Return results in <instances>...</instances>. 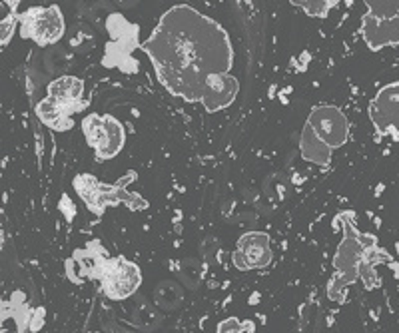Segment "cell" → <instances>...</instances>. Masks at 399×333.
<instances>
[{"label": "cell", "instance_id": "cell-1", "mask_svg": "<svg viewBox=\"0 0 399 333\" xmlns=\"http://www.w3.org/2000/svg\"><path fill=\"white\" fill-rule=\"evenodd\" d=\"M142 50L172 96L202 104L206 112H222L236 102L240 82L232 74L229 34L220 22L192 4L168 8Z\"/></svg>", "mask_w": 399, "mask_h": 333}, {"label": "cell", "instance_id": "cell-2", "mask_svg": "<svg viewBox=\"0 0 399 333\" xmlns=\"http://www.w3.org/2000/svg\"><path fill=\"white\" fill-rule=\"evenodd\" d=\"M389 259L391 258L380 248L376 236L361 234L351 222H343V238L334 256L336 274L327 283V297L331 301H343L347 287L360 279L367 290L376 287L380 281L376 268Z\"/></svg>", "mask_w": 399, "mask_h": 333}, {"label": "cell", "instance_id": "cell-3", "mask_svg": "<svg viewBox=\"0 0 399 333\" xmlns=\"http://www.w3.org/2000/svg\"><path fill=\"white\" fill-rule=\"evenodd\" d=\"M347 116L334 104H320L309 112L305 120L300 138V152L304 160L311 164L329 166L334 152L347 142Z\"/></svg>", "mask_w": 399, "mask_h": 333}, {"label": "cell", "instance_id": "cell-4", "mask_svg": "<svg viewBox=\"0 0 399 333\" xmlns=\"http://www.w3.org/2000/svg\"><path fill=\"white\" fill-rule=\"evenodd\" d=\"M88 108L84 98V82L76 76H60L48 84V96L37 104L40 122L57 132L74 126V114Z\"/></svg>", "mask_w": 399, "mask_h": 333}, {"label": "cell", "instance_id": "cell-5", "mask_svg": "<svg viewBox=\"0 0 399 333\" xmlns=\"http://www.w3.org/2000/svg\"><path fill=\"white\" fill-rule=\"evenodd\" d=\"M134 178H136V172H130L116 184H102L90 174H78L74 178V190L86 208L96 216H102L108 208H116V205H126L132 212H140L148 208V202L126 188Z\"/></svg>", "mask_w": 399, "mask_h": 333}, {"label": "cell", "instance_id": "cell-6", "mask_svg": "<svg viewBox=\"0 0 399 333\" xmlns=\"http://www.w3.org/2000/svg\"><path fill=\"white\" fill-rule=\"evenodd\" d=\"M88 258H90V268H88L86 276L100 281V290L108 299H112V301L126 299L140 287L142 272H140L138 263L122 258V256L110 258L106 254V250H100L98 254H92Z\"/></svg>", "mask_w": 399, "mask_h": 333}, {"label": "cell", "instance_id": "cell-7", "mask_svg": "<svg viewBox=\"0 0 399 333\" xmlns=\"http://www.w3.org/2000/svg\"><path fill=\"white\" fill-rule=\"evenodd\" d=\"M365 14L361 17L360 32L369 50L399 46V2L365 0Z\"/></svg>", "mask_w": 399, "mask_h": 333}, {"label": "cell", "instance_id": "cell-8", "mask_svg": "<svg viewBox=\"0 0 399 333\" xmlns=\"http://www.w3.org/2000/svg\"><path fill=\"white\" fill-rule=\"evenodd\" d=\"M82 132L98 162L116 158L126 144L124 124L110 114H88L82 120Z\"/></svg>", "mask_w": 399, "mask_h": 333}, {"label": "cell", "instance_id": "cell-9", "mask_svg": "<svg viewBox=\"0 0 399 333\" xmlns=\"http://www.w3.org/2000/svg\"><path fill=\"white\" fill-rule=\"evenodd\" d=\"M20 37L39 46L57 44L64 37V17L58 6H32L19 17Z\"/></svg>", "mask_w": 399, "mask_h": 333}, {"label": "cell", "instance_id": "cell-10", "mask_svg": "<svg viewBox=\"0 0 399 333\" xmlns=\"http://www.w3.org/2000/svg\"><path fill=\"white\" fill-rule=\"evenodd\" d=\"M367 112L378 136L399 142V80L380 88L371 98Z\"/></svg>", "mask_w": 399, "mask_h": 333}, {"label": "cell", "instance_id": "cell-11", "mask_svg": "<svg viewBox=\"0 0 399 333\" xmlns=\"http://www.w3.org/2000/svg\"><path fill=\"white\" fill-rule=\"evenodd\" d=\"M274 252H272V241L266 232H247L244 234L236 252L232 254V261L240 272H252V270H264L272 263Z\"/></svg>", "mask_w": 399, "mask_h": 333}, {"label": "cell", "instance_id": "cell-12", "mask_svg": "<svg viewBox=\"0 0 399 333\" xmlns=\"http://www.w3.org/2000/svg\"><path fill=\"white\" fill-rule=\"evenodd\" d=\"M6 4H8V14L4 12L2 14V22H0V42H2V46H6L10 42L12 32H14V26H17L20 17L19 12H14L17 6H19V0H10Z\"/></svg>", "mask_w": 399, "mask_h": 333}, {"label": "cell", "instance_id": "cell-13", "mask_svg": "<svg viewBox=\"0 0 399 333\" xmlns=\"http://www.w3.org/2000/svg\"><path fill=\"white\" fill-rule=\"evenodd\" d=\"M291 4H294V6H298V8H304L307 17H318V19L327 17V12H329L334 6H338V2H336V0H311V2H305V0H294Z\"/></svg>", "mask_w": 399, "mask_h": 333}, {"label": "cell", "instance_id": "cell-14", "mask_svg": "<svg viewBox=\"0 0 399 333\" xmlns=\"http://www.w3.org/2000/svg\"><path fill=\"white\" fill-rule=\"evenodd\" d=\"M218 333H244L242 332V323L236 317H228L218 325Z\"/></svg>", "mask_w": 399, "mask_h": 333}]
</instances>
